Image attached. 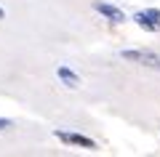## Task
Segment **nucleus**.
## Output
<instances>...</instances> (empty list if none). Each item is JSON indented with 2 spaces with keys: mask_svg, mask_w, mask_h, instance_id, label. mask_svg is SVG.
Here are the masks:
<instances>
[{
  "mask_svg": "<svg viewBox=\"0 0 160 157\" xmlns=\"http://www.w3.org/2000/svg\"><path fill=\"white\" fill-rule=\"evenodd\" d=\"M123 59H126V61L144 64V67L160 72V53H152V51H123Z\"/></svg>",
  "mask_w": 160,
  "mask_h": 157,
  "instance_id": "nucleus-1",
  "label": "nucleus"
},
{
  "mask_svg": "<svg viewBox=\"0 0 160 157\" xmlns=\"http://www.w3.org/2000/svg\"><path fill=\"white\" fill-rule=\"evenodd\" d=\"M133 22L149 32H160V11H139L133 16Z\"/></svg>",
  "mask_w": 160,
  "mask_h": 157,
  "instance_id": "nucleus-2",
  "label": "nucleus"
},
{
  "mask_svg": "<svg viewBox=\"0 0 160 157\" xmlns=\"http://www.w3.org/2000/svg\"><path fill=\"white\" fill-rule=\"evenodd\" d=\"M56 139L64 141V144H72V146H86V149H96V141L88 139V136H80V133H67V130H56Z\"/></svg>",
  "mask_w": 160,
  "mask_h": 157,
  "instance_id": "nucleus-3",
  "label": "nucleus"
},
{
  "mask_svg": "<svg viewBox=\"0 0 160 157\" xmlns=\"http://www.w3.org/2000/svg\"><path fill=\"white\" fill-rule=\"evenodd\" d=\"M93 8H96L102 16H107L112 24H123V22H126V13L120 11L118 6H112V3H102V0H96V3H93Z\"/></svg>",
  "mask_w": 160,
  "mask_h": 157,
  "instance_id": "nucleus-4",
  "label": "nucleus"
},
{
  "mask_svg": "<svg viewBox=\"0 0 160 157\" xmlns=\"http://www.w3.org/2000/svg\"><path fill=\"white\" fill-rule=\"evenodd\" d=\"M56 75H59V80H62L67 88H80V75H75L69 67H64V64H62V67L56 69Z\"/></svg>",
  "mask_w": 160,
  "mask_h": 157,
  "instance_id": "nucleus-5",
  "label": "nucleus"
},
{
  "mask_svg": "<svg viewBox=\"0 0 160 157\" xmlns=\"http://www.w3.org/2000/svg\"><path fill=\"white\" fill-rule=\"evenodd\" d=\"M11 120H6V117H0V130H8V128H11Z\"/></svg>",
  "mask_w": 160,
  "mask_h": 157,
  "instance_id": "nucleus-6",
  "label": "nucleus"
},
{
  "mask_svg": "<svg viewBox=\"0 0 160 157\" xmlns=\"http://www.w3.org/2000/svg\"><path fill=\"white\" fill-rule=\"evenodd\" d=\"M0 19H6V11H3V8H0Z\"/></svg>",
  "mask_w": 160,
  "mask_h": 157,
  "instance_id": "nucleus-7",
  "label": "nucleus"
}]
</instances>
